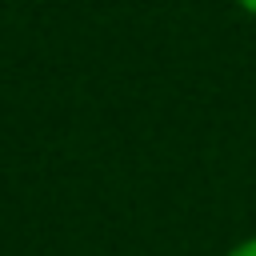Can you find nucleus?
Returning a JSON list of instances; mask_svg holds the SVG:
<instances>
[{
	"instance_id": "f257e3e1",
	"label": "nucleus",
	"mask_w": 256,
	"mask_h": 256,
	"mask_svg": "<svg viewBox=\"0 0 256 256\" xmlns=\"http://www.w3.org/2000/svg\"><path fill=\"white\" fill-rule=\"evenodd\" d=\"M224 256H256V236H248V240H240L236 248H228Z\"/></svg>"
},
{
	"instance_id": "f03ea898",
	"label": "nucleus",
	"mask_w": 256,
	"mask_h": 256,
	"mask_svg": "<svg viewBox=\"0 0 256 256\" xmlns=\"http://www.w3.org/2000/svg\"><path fill=\"white\" fill-rule=\"evenodd\" d=\"M232 4H240L244 12H252V16H256V0H232Z\"/></svg>"
}]
</instances>
